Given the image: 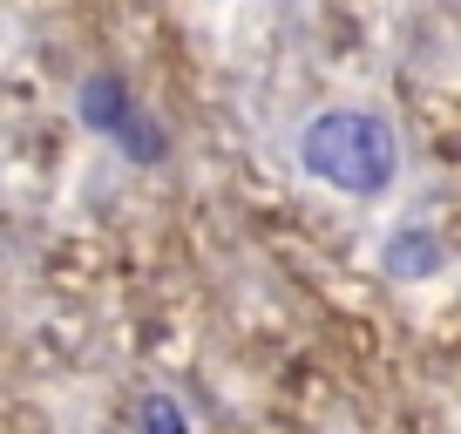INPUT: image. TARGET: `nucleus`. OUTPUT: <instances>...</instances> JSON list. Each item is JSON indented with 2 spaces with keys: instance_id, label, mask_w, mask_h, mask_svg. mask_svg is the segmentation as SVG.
Segmentation results:
<instances>
[{
  "instance_id": "nucleus-1",
  "label": "nucleus",
  "mask_w": 461,
  "mask_h": 434,
  "mask_svg": "<svg viewBox=\"0 0 461 434\" xmlns=\"http://www.w3.org/2000/svg\"><path fill=\"white\" fill-rule=\"evenodd\" d=\"M299 170L339 197H380L401 176V136L380 109H319L292 143Z\"/></svg>"
},
{
  "instance_id": "nucleus-2",
  "label": "nucleus",
  "mask_w": 461,
  "mask_h": 434,
  "mask_svg": "<svg viewBox=\"0 0 461 434\" xmlns=\"http://www.w3.org/2000/svg\"><path fill=\"white\" fill-rule=\"evenodd\" d=\"M75 122H82L88 136H102V143H115L130 163H149V170L170 163V130L136 102V88L115 68H88L82 82H75Z\"/></svg>"
},
{
  "instance_id": "nucleus-3",
  "label": "nucleus",
  "mask_w": 461,
  "mask_h": 434,
  "mask_svg": "<svg viewBox=\"0 0 461 434\" xmlns=\"http://www.w3.org/2000/svg\"><path fill=\"white\" fill-rule=\"evenodd\" d=\"M441 265H447V245L428 224H401V231H387V245H380V272L387 278H434Z\"/></svg>"
},
{
  "instance_id": "nucleus-4",
  "label": "nucleus",
  "mask_w": 461,
  "mask_h": 434,
  "mask_svg": "<svg viewBox=\"0 0 461 434\" xmlns=\"http://www.w3.org/2000/svg\"><path fill=\"white\" fill-rule=\"evenodd\" d=\"M136 434H197V414L184 407L176 387H149L136 401Z\"/></svg>"
}]
</instances>
